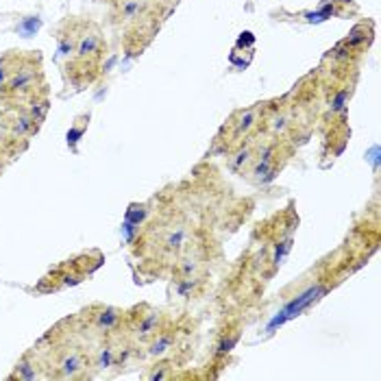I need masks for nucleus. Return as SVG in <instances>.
<instances>
[{"mask_svg":"<svg viewBox=\"0 0 381 381\" xmlns=\"http://www.w3.org/2000/svg\"><path fill=\"white\" fill-rule=\"evenodd\" d=\"M57 42H59V59L68 57V63L63 66L68 83L83 90L98 79L107 46L100 29L94 22L66 20L59 27Z\"/></svg>","mask_w":381,"mask_h":381,"instance_id":"1","label":"nucleus"},{"mask_svg":"<svg viewBox=\"0 0 381 381\" xmlns=\"http://www.w3.org/2000/svg\"><path fill=\"white\" fill-rule=\"evenodd\" d=\"M42 57L37 53L9 50L0 59V98L7 107L27 111L31 105L46 98Z\"/></svg>","mask_w":381,"mask_h":381,"instance_id":"2","label":"nucleus"},{"mask_svg":"<svg viewBox=\"0 0 381 381\" xmlns=\"http://www.w3.org/2000/svg\"><path fill=\"white\" fill-rule=\"evenodd\" d=\"M262 120H264V103H257L255 107L236 111L220 129V133L216 135L212 153L214 155H231L238 146L244 144L262 126Z\"/></svg>","mask_w":381,"mask_h":381,"instance_id":"3","label":"nucleus"},{"mask_svg":"<svg viewBox=\"0 0 381 381\" xmlns=\"http://www.w3.org/2000/svg\"><path fill=\"white\" fill-rule=\"evenodd\" d=\"M100 264H103V255L98 250H92V253H83L74 259H68L66 264L57 266L50 274H46V277L39 281L37 290L39 292H57V290L68 288V286H77L87 274H92Z\"/></svg>","mask_w":381,"mask_h":381,"instance_id":"4","label":"nucleus"}]
</instances>
